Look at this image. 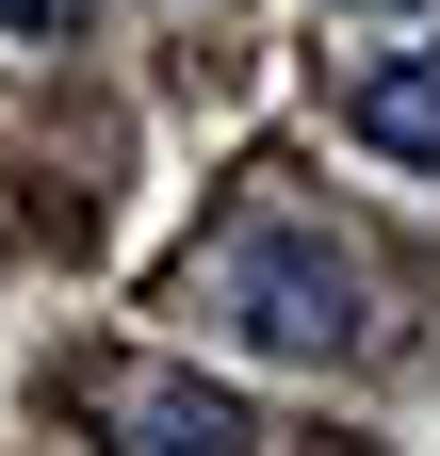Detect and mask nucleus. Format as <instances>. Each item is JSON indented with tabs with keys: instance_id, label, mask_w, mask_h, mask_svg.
<instances>
[{
	"instance_id": "nucleus-2",
	"label": "nucleus",
	"mask_w": 440,
	"mask_h": 456,
	"mask_svg": "<svg viewBox=\"0 0 440 456\" xmlns=\"http://www.w3.org/2000/svg\"><path fill=\"white\" fill-rule=\"evenodd\" d=\"M115 456H261V408L245 391H212V375H131L115 391Z\"/></svg>"
},
{
	"instance_id": "nucleus-3",
	"label": "nucleus",
	"mask_w": 440,
	"mask_h": 456,
	"mask_svg": "<svg viewBox=\"0 0 440 456\" xmlns=\"http://www.w3.org/2000/svg\"><path fill=\"white\" fill-rule=\"evenodd\" d=\"M359 147L375 163H440V49H392V66H359Z\"/></svg>"
},
{
	"instance_id": "nucleus-1",
	"label": "nucleus",
	"mask_w": 440,
	"mask_h": 456,
	"mask_svg": "<svg viewBox=\"0 0 440 456\" xmlns=\"http://www.w3.org/2000/svg\"><path fill=\"white\" fill-rule=\"evenodd\" d=\"M196 294L229 310V326L261 342V359H343V342L375 326V310H359V261L326 245V228H278V212H261V228H229Z\"/></svg>"
},
{
	"instance_id": "nucleus-5",
	"label": "nucleus",
	"mask_w": 440,
	"mask_h": 456,
	"mask_svg": "<svg viewBox=\"0 0 440 456\" xmlns=\"http://www.w3.org/2000/svg\"><path fill=\"white\" fill-rule=\"evenodd\" d=\"M343 17H424V0H343Z\"/></svg>"
},
{
	"instance_id": "nucleus-4",
	"label": "nucleus",
	"mask_w": 440,
	"mask_h": 456,
	"mask_svg": "<svg viewBox=\"0 0 440 456\" xmlns=\"http://www.w3.org/2000/svg\"><path fill=\"white\" fill-rule=\"evenodd\" d=\"M0 33H33V49H66V33H82V0H0Z\"/></svg>"
}]
</instances>
